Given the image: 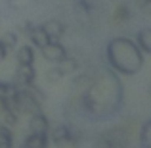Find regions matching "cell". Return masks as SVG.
<instances>
[{
    "label": "cell",
    "mask_w": 151,
    "mask_h": 148,
    "mask_svg": "<svg viewBox=\"0 0 151 148\" xmlns=\"http://www.w3.org/2000/svg\"><path fill=\"white\" fill-rule=\"evenodd\" d=\"M42 106L29 94L27 89H17L14 94V112L17 115H33L40 112Z\"/></svg>",
    "instance_id": "obj_4"
},
{
    "label": "cell",
    "mask_w": 151,
    "mask_h": 148,
    "mask_svg": "<svg viewBox=\"0 0 151 148\" xmlns=\"http://www.w3.org/2000/svg\"><path fill=\"white\" fill-rule=\"evenodd\" d=\"M82 115L90 121H105L122 110L124 104V87L113 69H100L90 75V83L84 93L78 96Z\"/></svg>",
    "instance_id": "obj_1"
},
{
    "label": "cell",
    "mask_w": 151,
    "mask_h": 148,
    "mask_svg": "<svg viewBox=\"0 0 151 148\" xmlns=\"http://www.w3.org/2000/svg\"><path fill=\"white\" fill-rule=\"evenodd\" d=\"M63 79V73L58 69V67H50V69H46V81L50 83V85H58L59 81Z\"/></svg>",
    "instance_id": "obj_23"
},
{
    "label": "cell",
    "mask_w": 151,
    "mask_h": 148,
    "mask_svg": "<svg viewBox=\"0 0 151 148\" xmlns=\"http://www.w3.org/2000/svg\"><path fill=\"white\" fill-rule=\"evenodd\" d=\"M138 142H140V148H151V117L142 123Z\"/></svg>",
    "instance_id": "obj_16"
},
{
    "label": "cell",
    "mask_w": 151,
    "mask_h": 148,
    "mask_svg": "<svg viewBox=\"0 0 151 148\" xmlns=\"http://www.w3.org/2000/svg\"><path fill=\"white\" fill-rule=\"evenodd\" d=\"M55 67H58V69L63 73V77H65V75H75L81 66H78V60L77 58H73V56L67 54L63 60H59V62L55 63Z\"/></svg>",
    "instance_id": "obj_13"
},
{
    "label": "cell",
    "mask_w": 151,
    "mask_h": 148,
    "mask_svg": "<svg viewBox=\"0 0 151 148\" xmlns=\"http://www.w3.org/2000/svg\"><path fill=\"white\" fill-rule=\"evenodd\" d=\"M50 137L48 133H29L23 141L21 148H48Z\"/></svg>",
    "instance_id": "obj_10"
},
{
    "label": "cell",
    "mask_w": 151,
    "mask_h": 148,
    "mask_svg": "<svg viewBox=\"0 0 151 148\" xmlns=\"http://www.w3.org/2000/svg\"><path fill=\"white\" fill-rule=\"evenodd\" d=\"M38 0H6L8 8L14 10V12H25V10H29L31 6H35Z\"/></svg>",
    "instance_id": "obj_18"
},
{
    "label": "cell",
    "mask_w": 151,
    "mask_h": 148,
    "mask_svg": "<svg viewBox=\"0 0 151 148\" xmlns=\"http://www.w3.org/2000/svg\"><path fill=\"white\" fill-rule=\"evenodd\" d=\"M107 2H109V0H77V4L84 12H96V10H100V8H103Z\"/></svg>",
    "instance_id": "obj_20"
},
{
    "label": "cell",
    "mask_w": 151,
    "mask_h": 148,
    "mask_svg": "<svg viewBox=\"0 0 151 148\" xmlns=\"http://www.w3.org/2000/svg\"><path fill=\"white\" fill-rule=\"evenodd\" d=\"M90 83V73H75V79L71 83V90L75 93V96H81L84 93V89Z\"/></svg>",
    "instance_id": "obj_15"
},
{
    "label": "cell",
    "mask_w": 151,
    "mask_h": 148,
    "mask_svg": "<svg viewBox=\"0 0 151 148\" xmlns=\"http://www.w3.org/2000/svg\"><path fill=\"white\" fill-rule=\"evenodd\" d=\"M42 54V58L46 60V62L50 63H58L59 60H63L69 52H67V48L61 44V41H50L48 44H44L42 48H38Z\"/></svg>",
    "instance_id": "obj_6"
},
{
    "label": "cell",
    "mask_w": 151,
    "mask_h": 148,
    "mask_svg": "<svg viewBox=\"0 0 151 148\" xmlns=\"http://www.w3.org/2000/svg\"><path fill=\"white\" fill-rule=\"evenodd\" d=\"M42 27H44L46 35L50 37V41H61L63 35H65V23L61 21V19H46L44 23H42Z\"/></svg>",
    "instance_id": "obj_8"
},
{
    "label": "cell",
    "mask_w": 151,
    "mask_h": 148,
    "mask_svg": "<svg viewBox=\"0 0 151 148\" xmlns=\"http://www.w3.org/2000/svg\"><path fill=\"white\" fill-rule=\"evenodd\" d=\"M50 119L46 117L42 112H37V114L31 115V121H29V129L31 133H48L50 131Z\"/></svg>",
    "instance_id": "obj_11"
},
{
    "label": "cell",
    "mask_w": 151,
    "mask_h": 148,
    "mask_svg": "<svg viewBox=\"0 0 151 148\" xmlns=\"http://www.w3.org/2000/svg\"><path fill=\"white\" fill-rule=\"evenodd\" d=\"M0 148H14V133L12 127L0 123Z\"/></svg>",
    "instance_id": "obj_17"
},
{
    "label": "cell",
    "mask_w": 151,
    "mask_h": 148,
    "mask_svg": "<svg viewBox=\"0 0 151 148\" xmlns=\"http://www.w3.org/2000/svg\"><path fill=\"white\" fill-rule=\"evenodd\" d=\"M130 19V8L126 4H119L113 12V21L115 23H124Z\"/></svg>",
    "instance_id": "obj_19"
},
{
    "label": "cell",
    "mask_w": 151,
    "mask_h": 148,
    "mask_svg": "<svg viewBox=\"0 0 151 148\" xmlns=\"http://www.w3.org/2000/svg\"><path fill=\"white\" fill-rule=\"evenodd\" d=\"M37 81V71H35V66H17V69H15L14 73V85L19 87V89H23V87L31 85V83Z\"/></svg>",
    "instance_id": "obj_7"
},
{
    "label": "cell",
    "mask_w": 151,
    "mask_h": 148,
    "mask_svg": "<svg viewBox=\"0 0 151 148\" xmlns=\"http://www.w3.org/2000/svg\"><path fill=\"white\" fill-rule=\"evenodd\" d=\"M15 60L19 66H35V46L33 44H23L15 52Z\"/></svg>",
    "instance_id": "obj_12"
},
{
    "label": "cell",
    "mask_w": 151,
    "mask_h": 148,
    "mask_svg": "<svg viewBox=\"0 0 151 148\" xmlns=\"http://www.w3.org/2000/svg\"><path fill=\"white\" fill-rule=\"evenodd\" d=\"M136 44L144 54H151V27H144L136 33Z\"/></svg>",
    "instance_id": "obj_14"
},
{
    "label": "cell",
    "mask_w": 151,
    "mask_h": 148,
    "mask_svg": "<svg viewBox=\"0 0 151 148\" xmlns=\"http://www.w3.org/2000/svg\"><path fill=\"white\" fill-rule=\"evenodd\" d=\"M140 8H142V12H144V14L151 15V0H144V2L140 4Z\"/></svg>",
    "instance_id": "obj_24"
},
{
    "label": "cell",
    "mask_w": 151,
    "mask_h": 148,
    "mask_svg": "<svg viewBox=\"0 0 151 148\" xmlns=\"http://www.w3.org/2000/svg\"><path fill=\"white\" fill-rule=\"evenodd\" d=\"M105 63L119 75H136L144 67V52L128 37H111L105 44Z\"/></svg>",
    "instance_id": "obj_2"
},
{
    "label": "cell",
    "mask_w": 151,
    "mask_h": 148,
    "mask_svg": "<svg viewBox=\"0 0 151 148\" xmlns=\"http://www.w3.org/2000/svg\"><path fill=\"white\" fill-rule=\"evenodd\" d=\"M0 41L6 44L8 50H14V46L17 44V33H15V31H6V33L0 37Z\"/></svg>",
    "instance_id": "obj_22"
},
{
    "label": "cell",
    "mask_w": 151,
    "mask_h": 148,
    "mask_svg": "<svg viewBox=\"0 0 151 148\" xmlns=\"http://www.w3.org/2000/svg\"><path fill=\"white\" fill-rule=\"evenodd\" d=\"M27 39L31 41V44H33L35 48H42L44 44L50 42V37L46 35V31H44L42 25H31L29 31H27Z\"/></svg>",
    "instance_id": "obj_9"
},
{
    "label": "cell",
    "mask_w": 151,
    "mask_h": 148,
    "mask_svg": "<svg viewBox=\"0 0 151 148\" xmlns=\"http://www.w3.org/2000/svg\"><path fill=\"white\" fill-rule=\"evenodd\" d=\"M50 142H54L58 148H77L81 146V131L73 129L67 123H58L55 127H50L48 131Z\"/></svg>",
    "instance_id": "obj_3"
},
{
    "label": "cell",
    "mask_w": 151,
    "mask_h": 148,
    "mask_svg": "<svg viewBox=\"0 0 151 148\" xmlns=\"http://www.w3.org/2000/svg\"><path fill=\"white\" fill-rule=\"evenodd\" d=\"M8 112V104H6V98L4 96H0V117H2L4 114Z\"/></svg>",
    "instance_id": "obj_26"
},
{
    "label": "cell",
    "mask_w": 151,
    "mask_h": 148,
    "mask_svg": "<svg viewBox=\"0 0 151 148\" xmlns=\"http://www.w3.org/2000/svg\"><path fill=\"white\" fill-rule=\"evenodd\" d=\"M8 54H10V50H8V48H6V44H4V42L0 41V62L8 58Z\"/></svg>",
    "instance_id": "obj_25"
},
{
    "label": "cell",
    "mask_w": 151,
    "mask_h": 148,
    "mask_svg": "<svg viewBox=\"0 0 151 148\" xmlns=\"http://www.w3.org/2000/svg\"><path fill=\"white\" fill-rule=\"evenodd\" d=\"M23 89H27L29 90V94L33 96L35 100H37L38 104H44V100H46V94H44V90L40 89V87H37V83H31V85H27V87H23Z\"/></svg>",
    "instance_id": "obj_21"
},
{
    "label": "cell",
    "mask_w": 151,
    "mask_h": 148,
    "mask_svg": "<svg viewBox=\"0 0 151 148\" xmlns=\"http://www.w3.org/2000/svg\"><path fill=\"white\" fill-rule=\"evenodd\" d=\"M96 148H128V137L122 129L115 127V129L103 131L96 139Z\"/></svg>",
    "instance_id": "obj_5"
}]
</instances>
